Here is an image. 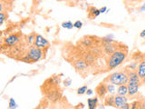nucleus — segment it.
Here are the masks:
<instances>
[{
  "label": "nucleus",
  "instance_id": "4468645a",
  "mask_svg": "<svg viewBox=\"0 0 145 109\" xmlns=\"http://www.w3.org/2000/svg\"><path fill=\"white\" fill-rule=\"evenodd\" d=\"M74 66H75V67L77 68V69H79V70H84V69H85L86 67H87V64H86L84 61L79 60V61H76V62H75Z\"/></svg>",
  "mask_w": 145,
  "mask_h": 109
},
{
  "label": "nucleus",
  "instance_id": "f03ea898",
  "mask_svg": "<svg viewBox=\"0 0 145 109\" xmlns=\"http://www.w3.org/2000/svg\"><path fill=\"white\" fill-rule=\"evenodd\" d=\"M127 54L122 50H115L114 52L111 54L107 61V67L109 70L115 69L120 65H121L126 59Z\"/></svg>",
  "mask_w": 145,
  "mask_h": 109
},
{
  "label": "nucleus",
  "instance_id": "dca6fc26",
  "mask_svg": "<svg viewBox=\"0 0 145 109\" xmlns=\"http://www.w3.org/2000/svg\"><path fill=\"white\" fill-rule=\"evenodd\" d=\"M62 27H63V28H65V29H72V27H74V26L71 21H66V22H63L62 24Z\"/></svg>",
  "mask_w": 145,
  "mask_h": 109
},
{
  "label": "nucleus",
  "instance_id": "4be33fe9",
  "mask_svg": "<svg viewBox=\"0 0 145 109\" xmlns=\"http://www.w3.org/2000/svg\"><path fill=\"white\" fill-rule=\"evenodd\" d=\"M63 83H65V86H69L71 85V83H72V80L70 78H67L65 82H63Z\"/></svg>",
  "mask_w": 145,
  "mask_h": 109
},
{
  "label": "nucleus",
  "instance_id": "a211bd4d",
  "mask_svg": "<svg viewBox=\"0 0 145 109\" xmlns=\"http://www.w3.org/2000/svg\"><path fill=\"white\" fill-rule=\"evenodd\" d=\"M87 89H88V87L86 85L81 86V87H79L78 89H77V94L78 95H84V94H86Z\"/></svg>",
  "mask_w": 145,
  "mask_h": 109
},
{
  "label": "nucleus",
  "instance_id": "f3484780",
  "mask_svg": "<svg viewBox=\"0 0 145 109\" xmlns=\"http://www.w3.org/2000/svg\"><path fill=\"white\" fill-rule=\"evenodd\" d=\"M8 107L10 109H15V108H17L18 106L16 102L15 101V99L14 98H10L9 99V103H8Z\"/></svg>",
  "mask_w": 145,
  "mask_h": 109
},
{
  "label": "nucleus",
  "instance_id": "412c9836",
  "mask_svg": "<svg viewBox=\"0 0 145 109\" xmlns=\"http://www.w3.org/2000/svg\"><path fill=\"white\" fill-rule=\"evenodd\" d=\"M35 38V35H30L28 36V41H29V43H34Z\"/></svg>",
  "mask_w": 145,
  "mask_h": 109
},
{
  "label": "nucleus",
  "instance_id": "39448f33",
  "mask_svg": "<svg viewBox=\"0 0 145 109\" xmlns=\"http://www.w3.org/2000/svg\"><path fill=\"white\" fill-rule=\"evenodd\" d=\"M49 41L44 38L43 35H35V41H34V45H35L36 47L38 48H41V49H44L49 47Z\"/></svg>",
  "mask_w": 145,
  "mask_h": 109
},
{
  "label": "nucleus",
  "instance_id": "f257e3e1",
  "mask_svg": "<svg viewBox=\"0 0 145 109\" xmlns=\"http://www.w3.org/2000/svg\"><path fill=\"white\" fill-rule=\"evenodd\" d=\"M129 75V81L127 83L128 86V95L130 97H134L138 94L140 85V79L137 74V71L131 70L128 72Z\"/></svg>",
  "mask_w": 145,
  "mask_h": 109
},
{
  "label": "nucleus",
  "instance_id": "5701e85b",
  "mask_svg": "<svg viewBox=\"0 0 145 109\" xmlns=\"http://www.w3.org/2000/svg\"><path fill=\"white\" fill-rule=\"evenodd\" d=\"M106 11H107V7H103L102 8H100V12H101V14L105 13Z\"/></svg>",
  "mask_w": 145,
  "mask_h": 109
},
{
  "label": "nucleus",
  "instance_id": "aec40b11",
  "mask_svg": "<svg viewBox=\"0 0 145 109\" xmlns=\"http://www.w3.org/2000/svg\"><path fill=\"white\" fill-rule=\"evenodd\" d=\"M6 17H7V15L3 11L0 13V25H1V26L4 24L5 20H6Z\"/></svg>",
  "mask_w": 145,
  "mask_h": 109
},
{
  "label": "nucleus",
  "instance_id": "1a4fd4ad",
  "mask_svg": "<svg viewBox=\"0 0 145 109\" xmlns=\"http://www.w3.org/2000/svg\"><path fill=\"white\" fill-rule=\"evenodd\" d=\"M95 91H96L97 95H99L100 97H105V95L108 94V92H107V87H106V84L101 83L96 87Z\"/></svg>",
  "mask_w": 145,
  "mask_h": 109
},
{
  "label": "nucleus",
  "instance_id": "9b49d317",
  "mask_svg": "<svg viewBox=\"0 0 145 109\" xmlns=\"http://www.w3.org/2000/svg\"><path fill=\"white\" fill-rule=\"evenodd\" d=\"M87 104H88L89 109H95L97 107V104H98V97L88 98L87 99Z\"/></svg>",
  "mask_w": 145,
  "mask_h": 109
},
{
  "label": "nucleus",
  "instance_id": "f8f14e48",
  "mask_svg": "<svg viewBox=\"0 0 145 109\" xmlns=\"http://www.w3.org/2000/svg\"><path fill=\"white\" fill-rule=\"evenodd\" d=\"M104 104L108 106H112L114 107V95H110L109 97H106L104 98Z\"/></svg>",
  "mask_w": 145,
  "mask_h": 109
},
{
  "label": "nucleus",
  "instance_id": "20e7f679",
  "mask_svg": "<svg viewBox=\"0 0 145 109\" xmlns=\"http://www.w3.org/2000/svg\"><path fill=\"white\" fill-rule=\"evenodd\" d=\"M44 56V52H43V49L36 47L35 45H33L31 47L27 52L26 56L23 59L24 61H25L26 63H35V62H38L39 60L43 58Z\"/></svg>",
  "mask_w": 145,
  "mask_h": 109
},
{
  "label": "nucleus",
  "instance_id": "6e6552de",
  "mask_svg": "<svg viewBox=\"0 0 145 109\" xmlns=\"http://www.w3.org/2000/svg\"><path fill=\"white\" fill-rule=\"evenodd\" d=\"M19 42V36L17 35H11L5 39V43L7 45H15Z\"/></svg>",
  "mask_w": 145,
  "mask_h": 109
},
{
  "label": "nucleus",
  "instance_id": "a878e982",
  "mask_svg": "<svg viewBox=\"0 0 145 109\" xmlns=\"http://www.w3.org/2000/svg\"><path fill=\"white\" fill-rule=\"evenodd\" d=\"M140 37H145V29H143L142 32H140Z\"/></svg>",
  "mask_w": 145,
  "mask_h": 109
},
{
  "label": "nucleus",
  "instance_id": "bb28decb",
  "mask_svg": "<svg viewBox=\"0 0 145 109\" xmlns=\"http://www.w3.org/2000/svg\"><path fill=\"white\" fill-rule=\"evenodd\" d=\"M9 1H13V0H9Z\"/></svg>",
  "mask_w": 145,
  "mask_h": 109
},
{
  "label": "nucleus",
  "instance_id": "9d476101",
  "mask_svg": "<svg viewBox=\"0 0 145 109\" xmlns=\"http://www.w3.org/2000/svg\"><path fill=\"white\" fill-rule=\"evenodd\" d=\"M116 93L117 95H128V86H127V85H119L117 88Z\"/></svg>",
  "mask_w": 145,
  "mask_h": 109
},
{
  "label": "nucleus",
  "instance_id": "423d86ee",
  "mask_svg": "<svg viewBox=\"0 0 145 109\" xmlns=\"http://www.w3.org/2000/svg\"><path fill=\"white\" fill-rule=\"evenodd\" d=\"M127 103H128V98L126 97V95H114V107L121 109Z\"/></svg>",
  "mask_w": 145,
  "mask_h": 109
},
{
  "label": "nucleus",
  "instance_id": "7ed1b4c3",
  "mask_svg": "<svg viewBox=\"0 0 145 109\" xmlns=\"http://www.w3.org/2000/svg\"><path fill=\"white\" fill-rule=\"evenodd\" d=\"M128 81H129V75H128V72H126V71L114 72L104 80V82H108V83L113 84L116 86H119L121 85H127Z\"/></svg>",
  "mask_w": 145,
  "mask_h": 109
},
{
  "label": "nucleus",
  "instance_id": "2eb2a0df",
  "mask_svg": "<svg viewBox=\"0 0 145 109\" xmlns=\"http://www.w3.org/2000/svg\"><path fill=\"white\" fill-rule=\"evenodd\" d=\"M115 85H113V84H111V83H108L106 84V87H107V92L108 94H110V95H113V94H115L116 93V87H115Z\"/></svg>",
  "mask_w": 145,
  "mask_h": 109
},
{
  "label": "nucleus",
  "instance_id": "ddd939ff",
  "mask_svg": "<svg viewBox=\"0 0 145 109\" xmlns=\"http://www.w3.org/2000/svg\"><path fill=\"white\" fill-rule=\"evenodd\" d=\"M89 13H90V16H92L93 18L99 16L100 14H101V12H100V9H97L96 7H90Z\"/></svg>",
  "mask_w": 145,
  "mask_h": 109
},
{
  "label": "nucleus",
  "instance_id": "b1692460",
  "mask_svg": "<svg viewBox=\"0 0 145 109\" xmlns=\"http://www.w3.org/2000/svg\"><path fill=\"white\" fill-rule=\"evenodd\" d=\"M93 94V91L92 89H87V91H86V95H92Z\"/></svg>",
  "mask_w": 145,
  "mask_h": 109
},
{
  "label": "nucleus",
  "instance_id": "393cba45",
  "mask_svg": "<svg viewBox=\"0 0 145 109\" xmlns=\"http://www.w3.org/2000/svg\"><path fill=\"white\" fill-rule=\"evenodd\" d=\"M143 11H145V2L142 4V6L140 8V12H143Z\"/></svg>",
  "mask_w": 145,
  "mask_h": 109
},
{
  "label": "nucleus",
  "instance_id": "0eeeda50",
  "mask_svg": "<svg viewBox=\"0 0 145 109\" xmlns=\"http://www.w3.org/2000/svg\"><path fill=\"white\" fill-rule=\"evenodd\" d=\"M137 74L142 82L145 81V60L140 61L137 67Z\"/></svg>",
  "mask_w": 145,
  "mask_h": 109
},
{
  "label": "nucleus",
  "instance_id": "6ab92c4d",
  "mask_svg": "<svg viewBox=\"0 0 145 109\" xmlns=\"http://www.w3.org/2000/svg\"><path fill=\"white\" fill-rule=\"evenodd\" d=\"M74 26L77 29H81L83 27V22L80 21V20H77L74 23Z\"/></svg>",
  "mask_w": 145,
  "mask_h": 109
}]
</instances>
